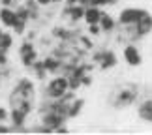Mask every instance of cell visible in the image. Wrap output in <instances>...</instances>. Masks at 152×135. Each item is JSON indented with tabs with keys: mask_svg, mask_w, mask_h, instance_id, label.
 I'll list each match as a JSON object with an SVG mask.
<instances>
[{
	"mask_svg": "<svg viewBox=\"0 0 152 135\" xmlns=\"http://www.w3.org/2000/svg\"><path fill=\"white\" fill-rule=\"evenodd\" d=\"M83 107V99H75V101L69 103V109H68V116H75Z\"/></svg>",
	"mask_w": 152,
	"mask_h": 135,
	"instance_id": "5bb4252c",
	"label": "cell"
},
{
	"mask_svg": "<svg viewBox=\"0 0 152 135\" xmlns=\"http://www.w3.org/2000/svg\"><path fill=\"white\" fill-rule=\"evenodd\" d=\"M66 15H69V19H72V21H79L81 17H85V9L81 8V6L72 4V6L66 9Z\"/></svg>",
	"mask_w": 152,
	"mask_h": 135,
	"instance_id": "8fae6325",
	"label": "cell"
},
{
	"mask_svg": "<svg viewBox=\"0 0 152 135\" xmlns=\"http://www.w3.org/2000/svg\"><path fill=\"white\" fill-rule=\"evenodd\" d=\"M100 23H102V28L105 32H111L115 28V21H113V17H109V15H102V19H100Z\"/></svg>",
	"mask_w": 152,
	"mask_h": 135,
	"instance_id": "4fadbf2b",
	"label": "cell"
},
{
	"mask_svg": "<svg viewBox=\"0 0 152 135\" xmlns=\"http://www.w3.org/2000/svg\"><path fill=\"white\" fill-rule=\"evenodd\" d=\"M115 0H88L90 6H103V4H113Z\"/></svg>",
	"mask_w": 152,
	"mask_h": 135,
	"instance_id": "e0dca14e",
	"label": "cell"
},
{
	"mask_svg": "<svg viewBox=\"0 0 152 135\" xmlns=\"http://www.w3.org/2000/svg\"><path fill=\"white\" fill-rule=\"evenodd\" d=\"M124 60L130 64V66H141L143 56H141V53H139L137 47L130 43V45L124 47Z\"/></svg>",
	"mask_w": 152,
	"mask_h": 135,
	"instance_id": "3957f363",
	"label": "cell"
},
{
	"mask_svg": "<svg viewBox=\"0 0 152 135\" xmlns=\"http://www.w3.org/2000/svg\"><path fill=\"white\" fill-rule=\"evenodd\" d=\"M137 98V90H122L120 94H118V98H116V105H122V107H124V105H130L133 99Z\"/></svg>",
	"mask_w": 152,
	"mask_h": 135,
	"instance_id": "30bf717a",
	"label": "cell"
},
{
	"mask_svg": "<svg viewBox=\"0 0 152 135\" xmlns=\"http://www.w3.org/2000/svg\"><path fill=\"white\" fill-rule=\"evenodd\" d=\"M2 34H4V32H2V30H0V38H2Z\"/></svg>",
	"mask_w": 152,
	"mask_h": 135,
	"instance_id": "d4e9b609",
	"label": "cell"
},
{
	"mask_svg": "<svg viewBox=\"0 0 152 135\" xmlns=\"http://www.w3.org/2000/svg\"><path fill=\"white\" fill-rule=\"evenodd\" d=\"M6 131H10V128H6V126H0V133H6Z\"/></svg>",
	"mask_w": 152,
	"mask_h": 135,
	"instance_id": "cb8c5ba5",
	"label": "cell"
},
{
	"mask_svg": "<svg viewBox=\"0 0 152 135\" xmlns=\"http://www.w3.org/2000/svg\"><path fill=\"white\" fill-rule=\"evenodd\" d=\"M2 4H6V6H13V4H17V0H2Z\"/></svg>",
	"mask_w": 152,
	"mask_h": 135,
	"instance_id": "ffe728a7",
	"label": "cell"
},
{
	"mask_svg": "<svg viewBox=\"0 0 152 135\" xmlns=\"http://www.w3.org/2000/svg\"><path fill=\"white\" fill-rule=\"evenodd\" d=\"M96 60L102 64V68H113L116 64V56L113 51H103L100 55H96Z\"/></svg>",
	"mask_w": 152,
	"mask_h": 135,
	"instance_id": "52a82bcc",
	"label": "cell"
},
{
	"mask_svg": "<svg viewBox=\"0 0 152 135\" xmlns=\"http://www.w3.org/2000/svg\"><path fill=\"white\" fill-rule=\"evenodd\" d=\"M43 66H45V69H47V72H55V69H58V66H60V64H58L55 58H45V60H43Z\"/></svg>",
	"mask_w": 152,
	"mask_h": 135,
	"instance_id": "2e32d148",
	"label": "cell"
},
{
	"mask_svg": "<svg viewBox=\"0 0 152 135\" xmlns=\"http://www.w3.org/2000/svg\"><path fill=\"white\" fill-rule=\"evenodd\" d=\"M6 116H8V111H6L4 107H0V122H2V120L6 118Z\"/></svg>",
	"mask_w": 152,
	"mask_h": 135,
	"instance_id": "ac0fdd59",
	"label": "cell"
},
{
	"mask_svg": "<svg viewBox=\"0 0 152 135\" xmlns=\"http://www.w3.org/2000/svg\"><path fill=\"white\" fill-rule=\"evenodd\" d=\"M102 15L103 13L98 9V6H90L88 9H85V19H86L88 25H98L100 19H102Z\"/></svg>",
	"mask_w": 152,
	"mask_h": 135,
	"instance_id": "9c48e42d",
	"label": "cell"
},
{
	"mask_svg": "<svg viewBox=\"0 0 152 135\" xmlns=\"http://www.w3.org/2000/svg\"><path fill=\"white\" fill-rule=\"evenodd\" d=\"M137 115H139V118H141V120L152 122V98H150V99H145V101L139 105Z\"/></svg>",
	"mask_w": 152,
	"mask_h": 135,
	"instance_id": "8992f818",
	"label": "cell"
},
{
	"mask_svg": "<svg viewBox=\"0 0 152 135\" xmlns=\"http://www.w3.org/2000/svg\"><path fill=\"white\" fill-rule=\"evenodd\" d=\"M26 111H23L19 107H15L13 111H11V120H13V124L15 126H21V124H25V118H26Z\"/></svg>",
	"mask_w": 152,
	"mask_h": 135,
	"instance_id": "7c38bea8",
	"label": "cell"
},
{
	"mask_svg": "<svg viewBox=\"0 0 152 135\" xmlns=\"http://www.w3.org/2000/svg\"><path fill=\"white\" fill-rule=\"evenodd\" d=\"M75 2H81V4H88V0H69V4H75Z\"/></svg>",
	"mask_w": 152,
	"mask_h": 135,
	"instance_id": "603a6c76",
	"label": "cell"
},
{
	"mask_svg": "<svg viewBox=\"0 0 152 135\" xmlns=\"http://www.w3.org/2000/svg\"><path fill=\"white\" fill-rule=\"evenodd\" d=\"M19 55H21V60H23V64H25V66H32L34 60H36V51L32 49L30 43H23Z\"/></svg>",
	"mask_w": 152,
	"mask_h": 135,
	"instance_id": "5b68a950",
	"label": "cell"
},
{
	"mask_svg": "<svg viewBox=\"0 0 152 135\" xmlns=\"http://www.w3.org/2000/svg\"><path fill=\"white\" fill-rule=\"evenodd\" d=\"M90 34H94V36H96V34H100V28H98L96 25H90Z\"/></svg>",
	"mask_w": 152,
	"mask_h": 135,
	"instance_id": "d6986e66",
	"label": "cell"
},
{
	"mask_svg": "<svg viewBox=\"0 0 152 135\" xmlns=\"http://www.w3.org/2000/svg\"><path fill=\"white\" fill-rule=\"evenodd\" d=\"M53 2H60V0H53Z\"/></svg>",
	"mask_w": 152,
	"mask_h": 135,
	"instance_id": "484cf974",
	"label": "cell"
},
{
	"mask_svg": "<svg viewBox=\"0 0 152 135\" xmlns=\"http://www.w3.org/2000/svg\"><path fill=\"white\" fill-rule=\"evenodd\" d=\"M17 13L13 9H10V8H4V9H0V21H2V25L6 26H15V23H17Z\"/></svg>",
	"mask_w": 152,
	"mask_h": 135,
	"instance_id": "ba28073f",
	"label": "cell"
},
{
	"mask_svg": "<svg viewBox=\"0 0 152 135\" xmlns=\"http://www.w3.org/2000/svg\"><path fill=\"white\" fill-rule=\"evenodd\" d=\"M133 28H135L137 36H147L148 32H152V15L147 11V13H145L141 19L133 25Z\"/></svg>",
	"mask_w": 152,
	"mask_h": 135,
	"instance_id": "277c9868",
	"label": "cell"
},
{
	"mask_svg": "<svg viewBox=\"0 0 152 135\" xmlns=\"http://www.w3.org/2000/svg\"><path fill=\"white\" fill-rule=\"evenodd\" d=\"M145 13H147V9H141V8H126V9L120 11L118 23H120L122 26H133Z\"/></svg>",
	"mask_w": 152,
	"mask_h": 135,
	"instance_id": "7a4b0ae2",
	"label": "cell"
},
{
	"mask_svg": "<svg viewBox=\"0 0 152 135\" xmlns=\"http://www.w3.org/2000/svg\"><path fill=\"white\" fill-rule=\"evenodd\" d=\"M11 43H13V39H11L10 34H2V38H0V47H2V51H4V53L11 47Z\"/></svg>",
	"mask_w": 152,
	"mask_h": 135,
	"instance_id": "9a60e30c",
	"label": "cell"
},
{
	"mask_svg": "<svg viewBox=\"0 0 152 135\" xmlns=\"http://www.w3.org/2000/svg\"><path fill=\"white\" fill-rule=\"evenodd\" d=\"M68 88H69L68 77H55L47 85V96L55 98V99H60L64 94H68Z\"/></svg>",
	"mask_w": 152,
	"mask_h": 135,
	"instance_id": "6da1fadb",
	"label": "cell"
},
{
	"mask_svg": "<svg viewBox=\"0 0 152 135\" xmlns=\"http://www.w3.org/2000/svg\"><path fill=\"white\" fill-rule=\"evenodd\" d=\"M51 2H53V0H38L39 6H47V4H51Z\"/></svg>",
	"mask_w": 152,
	"mask_h": 135,
	"instance_id": "7402d4cb",
	"label": "cell"
},
{
	"mask_svg": "<svg viewBox=\"0 0 152 135\" xmlns=\"http://www.w3.org/2000/svg\"><path fill=\"white\" fill-rule=\"evenodd\" d=\"M4 64H6V55H4V53H0V66H4Z\"/></svg>",
	"mask_w": 152,
	"mask_h": 135,
	"instance_id": "44dd1931",
	"label": "cell"
}]
</instances>
